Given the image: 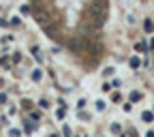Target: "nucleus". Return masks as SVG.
I'll return each mask as SVG.
<instances>
[{"label":"nucleus","mask_w":154,"mask_h":137,"mask_svg":"<svg viewBox=\"0 0 154 137\" xmlns=\"http://www.w3.org/2000/svg\"><path fill=\"white\" fill-rule=\"evenodd\" d=\"M32 56L36 58V60H41V54H38V47H34V49H32Z\"/></svg>","instance_id":"f257e3e1"},{"label":"nucleus","mask_w":154,"mask_h":137,"mask_svg":"<svg viewBox=\"0 0 154 137\" xmlns=\"http://www.w3.org/2000/svg\"><path fill=\"white\" fill-rule=\"evenodd\" d=\"M143 120H146V122H152V114H150V111L143 114Z\"/></svg>","instance_id":"f03ea898"}]
</instances>
